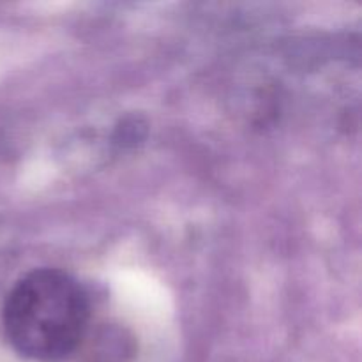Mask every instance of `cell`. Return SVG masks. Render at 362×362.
Returning <instances> with one entry per match:
<instances>
[{
  "label": "cell",
  "mask_w": 362,
  "mask_h": 362,
  "mask_svg": "<svg viewBox=\"0 0 362 362\" xmlns=\"http://www.w3.org/2000/svg\"><path fill=\"white\" fill-rule=\"evenodd\" d=\"M145 136V124L136 117H129V119L122 120L120 126L115 131V140L119 141L122 147H129V145L138 144L144 140Z\"/></svg>",
  "instance_id": "obj_2"
},
{
  "label": "cell",
  "mask_w": 362,
  "mask_h": 362,
  "mask_svg": "<svg viewBox=\"0 0 362 362\" xmlns=\"http://www.w3.org/2000/svg\"><path fill=\"white\" fill-rule=\"evenodd\" d=\"M90 303L83 286L60 269L42 267L25 274L7 293L4 331L25 359L62 362L83 341Z\"/></svg>",
  "instance_id": "obj_1"
}]
</instances>
